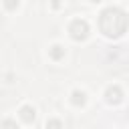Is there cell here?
<instances>
[{
	"mask_svg": "<svg viewBox=\"0 0 129 129\" xmlns=\"http://www.w3.org/2000/svg\"><path fill=\"white\" fill-rule=\"evenodd\" d=\"M62 54H64V48H62V46H58V44H54V46L50 48V56H52V58H60Z\"/></svg>",
	"mask_w": 129,
	"mask_h": 129,
	"instance_id": "5b68a950",
	"label": "cell"
},
{
	"mask_svg": "<svg viewBox=\"0 0 129 129\" xmlns=\"http://www.w3.org/2000/svg\"><path fill=\"white\" fill-rule=\"evenodd\" d=\"M73 103L75 105H83L85 103V93L83 91H75L73 93Z\"/></svg>",
	"mask_w": 129,
	"mask_h": 129,
	"instance_id": "8992f818",
	"label": "cell"
},
{
	"mask_svg": "<svg viewBox=\"0 0 129 129\" xmlns=\"http://www.w3.org/2000/svg\"><path fill=\"white\" fill-rule=\"evenodd\" d=\"M20 117H22V121H26V123L34 121V109H32L30 105H24V107L20 109Z\"/></svg>",
	"mask_w": 129,
	"mask_h": 129,
	"instance_id": "277c9868",
	"label": "cell"
},
{
	"mask_svg": "<svg viewBox=\"0 0 129 129\" xmlns=\"http://www.w3.org/2000/svg\"><path fill=\"white\" fill-rule=\"evenodd\" d=\"M69 32H71V36H73L75 40H83V38H87V34H89V24H87L85 20H73L71 26H69Z\"/></svg>",
	"mask_w": 129,
	"mask_h": 129,
	"instance_id": "7a4b0ae2",
	"label": "cell"
},
{
	"mask_svg": "<svg viewBox=\"0 0 129 129\" xmlns=\"http://www.w3.org/2000/svg\"><path fill=\"white\" fill-rule=\"evenodd\" d=\"M46 127L48 129H60V121L58 119H50V121H46Z\"/></svg>",
	"mask_w": 129,
	"mask_h": 129,
	"instance_id": "ba28073f",
	"label": "cell"
},
{
	"mask_svg": "<svg viewBox=\"0 0 129 129\" xmlns=\"http://www.w3.org/2000/svg\"><path fill=\"white\" fill-rule=\"evenodd\" d=\"M127 24H129L127 14L121 8H105L101 12L99 26L107 36H121L127 30Z\"/></svg>",
	"mask_w": 129,
	"mask_h": 129,
	"instance_id": "6da1fadb",
	"label": "cell"
},
{
	"mask_svg": "<svg viewBox=\"0 0 129 129\" xmlns=\"http://www.w3.org/2000/svg\"><path fill=\"white\" fill-rule=\"evenodd\" d=\"M105 97H107L109 103H119L121 101V89L119 87H109L107 93H105Z\"/></svg>",
	"mask_w": 129,
	"mask_h": 129,
	"instance_id": "3957f363",
	"label": "cell"
},
{
	"mask_svg": "<svg viewBox=\"0 0 129 129\" xmlns=\"http://www.w3.org/2000/svg\"><path fill=\"white\" fill-rule=\"evenodd\" d=\"M93 2H99V0H93Z\"/></svg>",
	"mask_w": 129,
	"mask_h": 129,
	"instance_id": "30bf717a",
	"label": "cell"
},
{
	"mask_svg": "<svg viewBox=\"0 0 129 129\" xmlns=\"http://www.w3.org/2000/svg\"><path fill=\"white\" fill-rule=\"evenodd\" d=\"M2 129H18V125H16L12 119H4V121H2Z\"/></svg>",
	"mask_w": 129,
	"mask_h": 129,
	"instance_id": "52a82bcc",
	"label": "cell"
},
{
	"mask_svg": "<svg viewBox=\"0 0 129 129\" xmlns=\"http://www.w3.org/2000/svg\"><path fill=\"white\" fill-rule=\"evenodd\" d=\"M4 6H6L8 10H14V8L18 6V0H4Z\"/></svg>",
	"mask_w": 129,
	"mask_h": 129,
	"instance_id": "9c48e42d",
	"label": "cell"
}]
</instances>
